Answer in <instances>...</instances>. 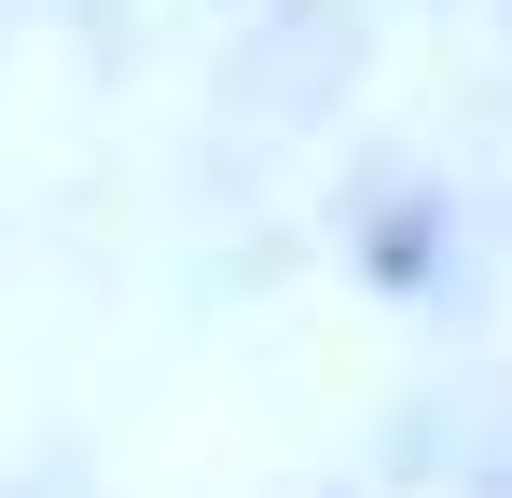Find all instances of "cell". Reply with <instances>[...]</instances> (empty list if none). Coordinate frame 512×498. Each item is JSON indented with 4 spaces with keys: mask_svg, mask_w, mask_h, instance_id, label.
<instances>
[]
</instances>
